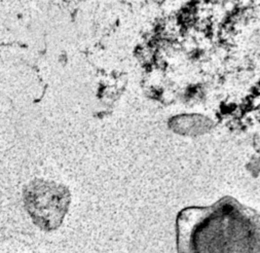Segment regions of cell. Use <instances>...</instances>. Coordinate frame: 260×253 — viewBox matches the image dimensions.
Listing matches in <instances>:
<instances>
[{"instance_id":"cell-2","label":"cell","mask_w":260,"mask_h":253,"mask_svg":"<svg viewBox=\"0 0 260 253\" xmlns=\"http://www.w3.org/2000/svg\"><path fill=\"white\" fill-rule=\"evenodd\" d=\"M24 202L34 223L39 228L49 231L61 225L69 206L70 195L63 185L35 180L26 187Z\"/></svg>"},{"instance_id":"cell-1","label":"cell","mask_w":260,"mask_h":253,"mask_svg":"<svg viewBox=\"0 0 260 253\" xmlns=\"http://www.w3.org/2000/svg\"><path fill=\"white\" fill-rule=\"evenodd\" d=\"M177 253H260V216L232 199L183 210Z\"/></svg>"}]
</instances>
